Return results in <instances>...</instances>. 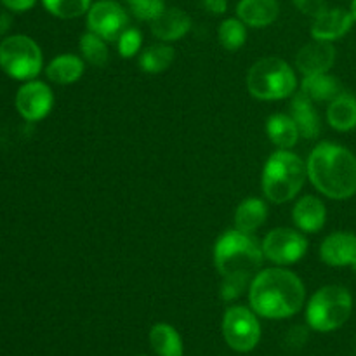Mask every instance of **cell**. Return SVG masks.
<instances>
[{
    "instance_id": "obj_34",
    "label": "cell",
    "mask_w": 356,
    "mask_h": 356,
    "mask_svg": "<svg viewBox=\"0 0 356 356\" xmlns=\"http://www.w3.org/2000/svg\"><path fill=\"white\" fill-rule=\"evenodd\" d=\"M202 6L212 14H225L228 9V0H202Z\"/></svg>"
},
{
    "instance_id": "obj_21",
    "label": "cell",
    "mask_w": 356,
    "mask_h": 356,
    "mask_svg": "<svg viewBox=\"0 0 356 356\" xmlns=\"http://www.w3.org/2000/svg\"><path fill=\"white\" fill-rule=\"evenodd\" d=\"M327 120L336 131H351L356 127V99L350 94H341L330 101L327 108Z\"/></svg>"
},
{
    "instance_id": "obj_3",
    "label": "cell",
    "mask_w": 356,
    "mask_h": 356,
    "mask_svg": "<svg viewBox=\"0 0 356 356\" xmlns=\"http://www.w3.org/2000/svg\"><path fill=\"white\" fill-rule=\"evenodd\" d=\"M313 186L334 200H346L356 193V156L336 143H320L308 160Z\"/></svg>"
},
{
    "instance_id": "obj_27",
    "label": "cell",
    "mask_w": 356,
    "mask_h": 356,
    "mask_svg": "<svg viewBox=\"0 0 356 356\" xmlns=\"http://www.w3.org/2000/svg\"><path fill=\"white\" fill-rule=\"evenodd\" d=\"M219 44L226 49V51H236V49L242 47L245 44L247 38V28L245 24L240 19L235 17H229L221 23L218 30Z\"/></svg>"
},
{
    "instance_id": "obj_6",
    "label": "cell",
    "mask_w": 356,
    "mask_h": 356,
    "mask_svg": "<svg viewBox=\"0 0 356 356\" xmlns=\"http://www.w3.org/2000/svg\"><path fill=\"white\" fill-rule=\"evenodd\" d=\"M353 309L351 294L341 285L320 289L309 301L306 318L309 327L318 332H332L348 322Z\"/></svg>"
},
{
    "instance_id": "obj_29",
    "label": "cell",
    "mask_w": 356,
    "mask_h": 356,
    "mask_svg": "<svg viewBox=\"0 0 356 356\" xmlns=\"http://www.w3.org/2000/svg\"><path fill=\"white\" fill-rule=\"evenodd\" d=\"M127 3L131 13L141 21H153L165 9L163 0H127Z\"/></svg>"
},
{
    "instance_id": "obj_23",
    "label": "cell",
    "mask_w": 356,
    "mask_h": 356,
    "mask_svg": "<svg viewBox=\"0 0 356 356\" xmlns=\"http://www.w3.org/2000/svg\"><path fill=\"white\" fill-rule=\"evenodd\" d=\"M45 73H47L49 80H52L54 83L68 86V83L76 82L82 76L83 63L79 56L63 54L49 63Z\"/></svg>"
},
{
    "instance_id": "obj_13",
    "label": "cell",
    "mask_w": 356,
    "mask_h": 356,
    "mask_svg": "<svg viewBox=\"0 0 356 356\" xmlns=\"http://www.w3.org/2000/svg\"><path fill=\"white\" fill-rule=\"evenodd\" d=\"M355 23V16L351 10L346 9H327L313 19L312 35L315 40L334 42L346 35Z\"/></svg>"
},
{
    "instance_id": "obj_32",
    "label": "cell",
    "mask_w": 356,
    "mask_h": 356,
    "mask_svg": "<svg viewBox=\"0 0 356 356\" xmlns=\"http://www.w3.org/2000/svg\"><path fill=\"white\" fill-rule=\"evenodd\" d=\"M306 341H308V329L301 325L292 327L285 336V346L291 348V350H301Z\"/></svg>"
},
{
    "instance_id": "obj_9",
    "label": "cell",
    "mask_w": 356,
    "mask_h": 356,
    "mask_svg": "<svg viewBox=\"0 0 356 356\" xmlns=\"http://www.w3.org/2000/svg\"><path fill=\"white\" fill-rule=\"evenodd\" d=\"M87 26L106 42H115L129 28V16L115 0H99L87 13Z\"/></svg>"
},
{
    "instance_id": "obj_12",
    "label": "cell",
    "mask_w": 356,
    "mask_h": 356,
    "mask_svg": "<svg viewBox=\"0 0 356 356\" xmlns=\"http://www.w3.org/2000/svg\"><path fill=\"white\" fill-rule=\"evenodd\" d=\"M336 61V49L332 42L315 40L305 45L296 56V66L305 76L327 73Z\"/></svg>"
},
{
    "instance_id": "obj_2",
    "label": "cell",
    "mask_w": 356,
    "mask_h": 356,
    "mask_svg": "<svg viewBox=\"0 0 356 356\" xmlns=\"http://www.w3.org/2000/svg\"><path fill=\"white\" fill-rule=\"evenodd\" d=\"M250 306L264 318H289L301 312L306 289L296 273L270 268L256 275L250 284Z\"/></svg>"
},
{
    "instance_id": "obj_19",
    "label": "cell",
    "mask_w": 356,
    "mask_h": 356,
    "mask_svg": "<svg viewBox=\"0 0 356 356\" xmlns=\"http://www.w3.org/2000/svg\"><path fill=\"white\" fill-rule=\"evenodd\" d=\"M301 92L308 96L312 101L325 103V101H334L337 96L343 94L339 80L329 73H318V75L305 76L301 86Z\"/></svg>"
},
{
    "instance_id": "obj_17",
    "label": "cell",
    "mask_w": 356,
    "mask_h": 356,
    "mask_svg": "<svg viewBox=\"0 0 356 356\" xmlns=\"http://www.w3.org/2000/svg\"><path fill=\"white\" fill-rule=\"evenodd\" d=\"M292 218H294L296 226L301 232L316 233L325 225L327 209L322 200H318L313 195H308V197L301 198L296 204L294 211H292Z\"/></svg>"
},
{
    "instance_id": "obj_22",
    "label": "cell",
    "mask_w": 356,
    "mask_h": 356,
    "mask_svg": "<svg viewBox=\"0 0 356 356\" xmlns=\"http://www.w3.org/2000/svg\"><path fill=\"white\" fill-rule=\"evenodd\" d=\"M266 131L271 143L282 149L292 148L299 139V129L296 125V122L292 120L291 115H271L268 118Z\"/></svg>"
},
{
    "instance_id": "obj_35",
    "label": "cell",
    "mask_w": 356,
    "mask_h": 356,
    "mask_svg": "<svg viewBox=\"0 0 356 356\" xmlns=\"http://www.w3.org/2000/svg\"><path fill=\"white\" fill-rule=\"evenodd\" d=\"M10 28V16L6 13H0V35L6 33Z\"/></svg>"
},
{
    "instance_id": "obj_25",
    "label": "cell",
    "mask_w": 356,
    "mask_h": 356,
    "mask_svg": "<svg viewBox=\"0 0 356 356\" xmlns=\"http://www.w3.org/2000/svg\"><path fill=\"white\" fill-rule=\"evenodd\" d=\"M174 49L165 44H156L146 49L139 58V66L146 73H162L172 65Z\"/></svg>"
},
{
    "instance_id": "obj_24",
    "label": "cell",
    "mask_w": 356,
    "mask_h": 356,
    "mask_svg": "<svg viewBox=\"0 0 356 356\" xmlns=\"http://www.w3.org/2000/svg\"><path fill=\"white\" fill-rule=\"evenodd\" d=\"M149 344L159 356H183V341L177 330L167 323H156L149 330Z\"/></svg>"
},
{
    "instance_id": "obj_36",
    "label": "cell",
    "mask_w": 356,
    "mask_h": 356,
    "mask_svg": "<svg viewBox=\"0 0 356 356\" xmlns=\"http://www.w3.org/2000/svg\"><path fill=\"white\" fill-rule=\"evenodd\" d=\"M351 13H353L355 21H356V0H353V2H351Z\"/></svg>"
},
{
    "instance_id": "obj_10",
    "label": "cell",
    "mask_w": 356,
    "mask_h": 356,
    "mask_svg": "<svg viewBox=\"0 0 356 356\" xmlns=\"http://www.w3.org/2000/svg\"><path fill=\"white\" fill-rule=\"evenodd\" d=\"M308 250V240L291 228H277L263 240V254L275 264H294Z\"/></svg>"
},
{
    "instance_id": "obj_20",
    "label": "cell",
    "mask_w": 356,
    "mask_h": 356,
    "mask_svg": "<svg viewBox=\"0 0 356 356\" xmlns=\"http://www.w3.org/2000/svg\"><path fill=\"white\" fill-rule=\"evenodd\" d=\"M268 218V207L259 198H247L236 207L235 212V226L238 232L254 233L264 225Z\"/></svg>"
},
{
    "instance_id": "obj_14",
    "label": "cell",
    "mask_w": 356,
    "mask_h": 356,
    "mask_svg": "<svg viewBox=\"0 0 356 356\" xmlns=\"http://www.w3.org/2000/svg\"><path fill=\"white\" fill-rule=\"evenodd\" d=\"M320 256L329 266H353L356 263V235L350 232L332 233L323 240Z\"/></svg>"
},
{
    "instance_id": "obj_26",
    "label": "cell",
    "mask_w": 356,
    "mask_h": 356,
    "mask_svg": "<svg viewBox=\"0 0 356 356\" xmlns=\"http://www.w3.org/2000/svg\"><path fill=\"white\" fill-rule=\"evenodd\" d=\"M80 52H82L87 63H90L94 66H99V68L101 66H106L108 59H110L106 40L101 38L99 35L92 33V31L80 37Z\"/></svg>"
},
{
    "instance_id": "obj_11",
    "label": "cell",
    "mask_w": 356,
    "mask_h": 356,
    "mask_svg": "<svg viewBox=\"0 0 356 356\" xmlns=\"http://www.w3.org/2000/svg\"><path fill=\"white\" fill-rule=\"evenodd\" d=\"M54 97L47 83L40 80H28L16 94V110L28 122L42 120L51 111Z\"/></svg>"
},
{
    "instance_id": "obj_33",
    "label": "cell",
    "mask_w": 356,
    "mask_h": 356,
    "mask_svg": "<svg viewBox=\"0 0 356 356\" xmlns=\"http://www.w3.org/2000/svg\"><path fill=\"white\" fill-rule=\"evenodd\" d=\"M3 6L9 10H14V13H24V10H30L31 7L37 3V0H0Z\"/></svg>"
},
{
    "instance_id": "obj_30",
    "label": "cell",
    "mask_w": 356,
    "mask_h": 356,
    "mask_svg": "<svg viewBox=\"0 0 356 356\" xmlns=\"http://www.w3.org/2000/svg\"><path fill=\"white\" fill-rule=\"evenodd\" d=\"M117 44H118V52H120L122 58H132V56L138 54L139 49H141V44H143L141 31L136 30V28H127V30L120 35Z\"/></svg>"
},
{
    "instance_id": "obj_15",
    "label": "cell",
    "mask_w": 356,
    "mask_h": 356,
    "mask_svg": "<svg viewBox=\"0 0 356 356\" xmlns=\"http://www.w3.org/2000/svg\"><path fill=\"white\" fill-rule=\"evenodd\" d=\"M191 19L183 9L165 7L159 17L152 21V33L162 42H174L190 31Z\"/></svg>"
},
{
    "instance_id": "obj_5",
    "label": "cell",
    "mask_w": 356,
    "mask_h": 356,
    "mask_svg": "<svg viewBox=\"0 0 356 356\" xmlns=\"http://www.w3.org/2000/svg\"><path fill=\"white\" fill-rule=\"evenodd\" d=\"M298 87L296 73L280 58H264L254 63L247 75V89L254 97L277 101L291 97Z\"/></svg>"
},
{
    "instance_id": "obj_1",
    "label": "cell",
    "mask_w": 356,
    "mask_h": 356,
    "mask_svg": "<svg viewBox=\"0 0 356 356\" xmlns=\"http://www.w3.org/2000/svg\"><path fill=\"white\" fill-rule=\"evenodd\" d=\"M263 247L247 233L233 229L219 236L214 249L216 268L222 277L221 298L233 301L252 284L263 264Z\"/></svg>"
},
{
    "instance_id": "obj_7",
    "label": "cell",
    "mask_w": 356,
    "mask_h": 356,
    "mask_svg": "<svg viewBox=\"0 0 356 356\" xmlns=\"http://www.w3.org/2000/svg\"><path fill=\"white\" fill-rule=\"evenodd\" d=\"M0 68L16 80H33L42 70V51L33 38L13 35L0 42Z\"/></svg>"
},
{
    "instance_id": "obj_28",
    "label": "cell",
    "mask_w": 356,
    "mask_h": 356,
    "mask_svg": "<svg viewBox=\"0 0 356 356\" xmlns=\"http://www.w3.org/2000/svg\"><path fill=\"white\" fill-rule=\"evenodd\" d=\"M45 9L61 19H75L82 14L89 13L92 2L90 0H42Z\"/></svg>"
},
{
    "instance_id": "obj_16",
    "label": "cell",
    "mask_w": 356,
    "mask_h": 356,
    "mask_svg": "<svg viewBox=\"0 0 356 356\" xmlns=\"http://www.w3.org/2000/svg\"><path fill=\"white\" fill-rule=\"evenodd\" d=\"M277 0H240L236 6L238 19L245 26L250 28H264L273 23L278 17Z\"/></svg>"
},
{
    "instance_id": "obj_18",
    "label": "cell",
    "mask_w": 356,
    "mask_h": 356,
    "mask_svg": "<svg viewBox=\"0 0 356 356\" xmlns=\"http://www.w3.org/2000/svg\"><path fill=\"white\" fill-rule=\"evenodd\" d=\"M291 117L299 129V136L306 139H315L322 131L320 115L313 108V101L302 92L296 94L291 103Z\"/></svg>"
},
{
    "instance_id": "obj_8",
    "label": "cell",
    "mask_w": 356,
    "mask_h": 356,
    "mask_svg": "<svg viewBox=\"0 0 356 356\" xmlns=\"http://www.w3.org/2000/svg\"><path fill=\"white\" fill-rule=\"evenodd\" d=\"M222 334L232 350L247 353L254 350L261 339L259 320L245 306H233L222 318Z\"/></svg>"
},
{
    "instance_id": "obj_31",
    "label": "cell",
    "mask_w": 356,
    "mask_h": 356,
    "mask_svg": "<svg viewBox=\"0 0 356 356\" xmlns=\"http://www.w3.org/2000/svg\"><path fill=\"white\" fill-rule=\"evenodd\" d=\"M292 2H294V6L298 7L302 14L313 17V19L327 10L325 0H292Z\"/></svg>"
},
{
    "instance_id": "obj_4",
    "label": "cell",
    "mask_w": 356,
    "mask_h": 356,
    "mask_svg": "<svg viewBox=\"0 0 356 356\" xmlns=\"http://www.w3.org/2000/svg\"><path fill=\"white\" fill-rule=\"evenodd\" d=\"M308 167L296 153L289 149L275 152L263 170V191L273 204L292 200L305 186Z\"/></svg>"
}]
</instances>
